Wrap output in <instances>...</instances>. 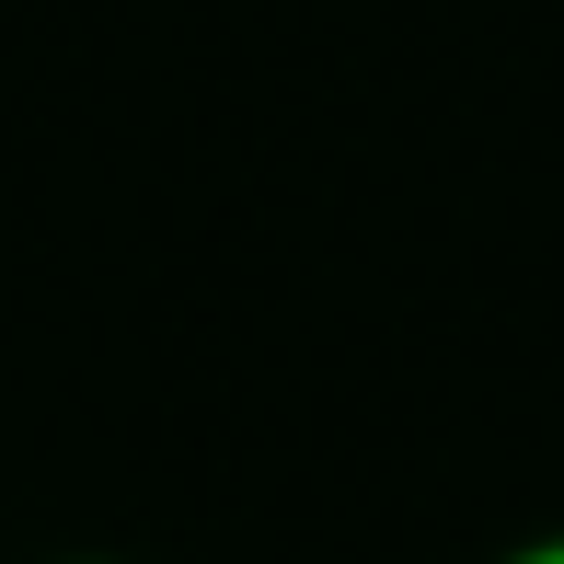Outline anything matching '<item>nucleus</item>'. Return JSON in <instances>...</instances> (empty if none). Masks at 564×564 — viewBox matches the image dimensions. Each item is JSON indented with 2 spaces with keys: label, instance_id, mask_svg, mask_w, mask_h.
Returning <instances> with one entry per match:
<instances>
[{
  "label": "nucleus",
  "instance_id": "nucleus-1",
  "mask_svg": "<svg viewBox=\"0 0 564 564\" xmlns=\"http://www.w3.org/2000/svg\"><path fill=\"white\" fill-rule=\"evenodd\" d=\"M484 564H564V530H530V542H507V553H484Z\"/></svg>",
  "mask_w": 564,
  "mask_h": 564
},
{
  "label": "nucleus",
  "instance_id": "nucleus-2",
  "mask_svg": "<svg viewBox=\"0 0 564 564\" xmlns=\"http://www.w3.org/2000/svg\"><path fill=\"white\" fill-rule=\"evenodd\" d=\"M46 564H139V553H46Z\"/></svg>",
  "mask_w": 564,
  "mask_h": 564
}]
</instances>
